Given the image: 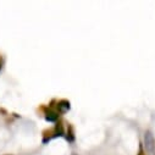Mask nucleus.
<instances>
[{
	"instance_id": "f257e3e1",
	"label": "nucleus",
	"mask_w": 155,
	"mask_h": 155,
	"mask_svg": "<svg viewBox=\"0 0 155 155\" xmlns=\"http://www.w3.org/2000/svg\"><path fill=\"white\" fill-rule=\"evenodd\" d=\"M65 136V130H64V125L61 121L55 122V126L53 128L45 130L43 132V143H48L54 138L58 137H64Z\"/></svg>"
},
{
	"instance_id": "f03ea898",
	"label": "nucleus",
	"mask_w": 155,
	"mask_h": 155,
	"mask_svg": "<svg viewBox=\"0 0 155 155\" xmlns=\"http://www.w3.org/2000/svg\"><path fill=\"white\" fill-rule=\"evenodd\" d=\"M143 147L145 148V151H148L150 155H155V136L150 130H147L144 133Z\"/></svg>"
},
{
	"instance_id": "7ed1b4c3",
	"label": "nucleus",
	"mask_w": 155,
	"mask_h": 155,
	"mask_svg": "<svg viewBox=\"0 0 155 155\" xmlns=\"http://www.w3.org/2000/svg\"><path fill=\"white\" fill-rule=\"evenodd\" d=\"M44 117L48 122H58L59 117H60V114L55 107L48 106L44 109Z\"/></svg>"
},
{
	"instance_id": "20e7f679",
	"label": "nucleus",
	"mask_w": 155,
	"mask_h": 155,
	"mask_svg": "<svg viewBox=\"0 0 155 155\" xmlns=\"http://www.w3.org/2000/svg\"><path fill=\"white\" fill-rule=\"evenodd\" d=\"M55 109L59 111V114H65V112H67V111L71 109V104H70L68 100H66V99H61V100L58 101Z\"/></svg>"
},
{
	"instance_id": "39448f33",
	"label": "nucleus",
	"mask_w": 155,
	"mask_h": 155,
	"mask_svg": "<svg viewBox=\"0 0 155 155\" xmlns=\"http://www.w3.org/2000/svg\"><path fill=\"white\" fill-rule=\"evenodd\" d=\"M66 136V139L70 142V143H72V142H74V131H73V127L68 124V127H67V132L65 133Z\"/></svg>"
},
{
	"instance_id": "423d86ee",
	"label": "nucleus",
	"mask_w": 155,
	"mask_h": 155,
	"mask_svg": "<svg viewBox=\"0 0 155 155\" xmlns=\"http://www.w3.org/2000/svg\"><path fill=\"white\" fill-rule=\"evenodd\" d=\"M137 155H147L145 150H144V147H143V143H139V149H138Z\"/></svg>"
},
{
	"instance_id": "0eeeda50",
	"label": "nucleus",
	"mask_w": 155,
	"mask_h": 155,
	"mask_svg": "<svg viewBox=\"0 0 155 155\" xmlns=\"http://www.w3.org/2000/svg\"><path fill=\"white\" fill-rule=\"evenodd\" d=\"M2 67H3V59L0 56V71H2Z\"/></svg>"
},
{
	"instance_id": "6e6552de",
	"label": "nucleus",
	"mask_w": 155,
	"mask_h": 155,
	"mask_svg": "<svg viewBox=\"0 0 155 155\" xmlns=\"http://www.w3.org/2000/svg\"><path fill=\"white\" fill-rule=\"evenodd\" d=\"M72 155H77V154H72Z\"/></svg>"
},
{
	"instance_id": "1a4fd4ad",
	"label": "nucleus",
	"mask_w": 155,
	"mask_h": 155,
	"mask_svg": "<svg viewBox=\"0 0 155 155\" xmlns=\"http://www.w3.org/2000/svg\"><path fill=\"white\" fill-rule=\"evenodd\" d=\"M8 155H10V154H8Z\"/></svg>"
}]
</instances>
